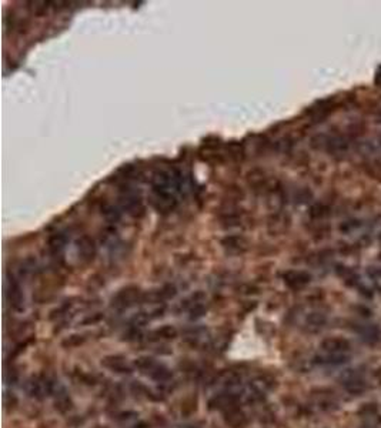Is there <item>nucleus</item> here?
I'll return each instance as SVG.
<instances>
[{"label":"nucleus","instance_id":"27","mask_svg":"<svg viewBox=\"0 0 381 428\" xmlns=\"http://www.w3.org/2000/svg\"><path fill=\"white\" fill-rule=\"evenodd\" d=\"M324 216H327V207L323 204H314L310 207V217L313 219H323Z\"/></svg>","mask_w":381,"mask_h":428},{"label":"nucleus","instance_id":"21","mask_svg":"<svg viewBox=\"0 0 381 428\" xmlns=\"http://www.w3.org/2000/svg\"><path fill=\"white\" fill-rule=\"evenodd\" d=\"M156 364H157V363L151 359V357H139V359L134 361L136 368L140 370L142 373H146V374H149L151 371V368L154 367Z\"/></svg>","mask_w":381,"mask_h":428},{"label":"nucleus","instance_id":"1","mask_svg":"<svg viewBox=\"0 0 381 428\" xmlns=\"http://www.w3.org/2000/svg\"><path fill=\"white\" fill-rule=\"evenodd\" d=\"M143 297L144 294L142 293V290L136 286H127L122 289L117 294H116L113 300H112V307L116 308V310H127V308H132L136 304H139L140 301H143Z\"/></svg>","mask_w":381,"mask_h":428},{"label":"nucleus","instance_id":"25","mask_svg":"<svg viewBox=\"0 0 381 428\" xmlns=\"http://www.w3.org/2000/svg\"><path fill=\"white\" fill-rule=\"evenodd\" d=\"M206 311H207V308L204 307L203 303H196L195 306H192L188 308V313H190L188 318L190 320H199V318H202L206 314Z\"/></svg>","mask_w":381,"mask_h":428},{"label":"nucleus","instance_id":"19","mask_svg":"<svg viewBox=\"0 0 381 428\" xmlns=\"http://www.w3.org/2000/svg\"><path fill=\"white\" fill-rule=\"evenodd\" d=\"M54 405H56V410H59L60 412H66L71 408V400L70 397L67 395L66 390L64 388H60L59 393H56V401H54Z\"/></svg>","mask_w":381,"mask_h":428},{"label":"nucleus","instance_id":"26","mask_svg":"<svg viewBox=\"0 0 381 428\" xmlns=\"http://www.w3.org/2000/svg\"><path fill=\"white\" fill-rule=\"evenodd\" d=\"M83 343H84V337L79 335V334H74V335H70V337H67L66 340L63 341L62 346L66 347V349H71V347H77V346L83 344Z\"/></svg>","mask_w":381,"mask_h":428},{"label":"nucleus","instance_id":"14","mask_svg":"<svg viewBox=\"0 0 381 428\" xmlns=\"http://www.w3.org/2000/svg\"><path fill=\"white\" fill-rule=\"evenodd\" d=\"M350 360L347 354H328L324 353L321 356L314 357V363H317L320 366H341Z\"/></svg>","mask_w":381,"mask_h":428},{"label":"nucleus","instance_id":"30","mask_svg":"<svg viewBox=\"0 0 381 428\" xmlns=\"http://www.w3.org/2000/svg\"><path fill=\"white\" fill-rule=\"evenodd\" d=\"M367 172L371 176H374L375 179H381V163L374 160V161H370L367 163Z\"/></svg>","mask_w":381,"mask_h":428},{"label":"nucleus","instance_id":"17","mask_svg":"<svg viewBox=\"0 0 381 428\" xmlns=\"http://www.w3.org/2000/svg\"><path fill=\"white\" fill-rule=\"evenodd\" d=\"M220 221H222L223 227H239L240 224H241V221H243V217H241V214H240L239 211H231L230 210V211L223 213Z\"/></svg>","mask_w":381,"mask_h":428},{"label":"nucleus","instance_id":"3","mask_svg":"<svg viewBox=\"0 0 381 428\" xmlns=\"http://www.w3.org/2000/svg\"><path fill=\"white\" fill-rule=\"evenodd\" d=\"M151 204L159 211H171L176 209L177 200L171 190H161V189H151Z\"/></svg>","mask_w":381,"mask_h":428},{"label":"nucleus","instance_id":"15","mask_svg":"<svg viewBox=\"0 0 381 428\" xmlns=\"http://www.w3.org/2000/svg\"><path fill=\"white\" fill-rule=\"evenodd\" d=\"M355 330L360 332V335H361L365 341L375 343V341L380 340V330H378L375 325H371V324H358V327H357Z\"/></svg>","mask_w":381,"mask_h":428},{"label":"nucleus","instance_id":"28","mask_svg":"<svg viewBox=\"0 0 381 428\" xmlns=\"http://www.w3.org/2000/svg\"><path fill=\"white\" fill-rule=\"evenodd\" d=\"M103 214H105V217H106L109 221H112V223H116V221H119V219H120L119 210L115 209L113 206H106V207L103 209Z\"/></svg>","mask_w":381,"mask_h":428},{"label":"nucleus","instance_id":"13","mask_svg":"<svg viewBox=\"0 0 381 428\" xmlns=\"http://www.w3.org/2000/svg\"><path fill=\"white\" fill-rule=\"evenodd\" d=\"M224 419H226V422L233 428L243 427V425H246V422H247V418H246L244 412L240 410V408H237L236 405H234V407H230L229 410H226Z\"/></svg>","mask_w":381,"mask_h":428},{"label":"nucleus","instance_id":"24","mask_svg":"<svg viewBox=\"0 0 381 428\" xmlns=\"http://www.w3.org/2000/svg\"><path fill=\"white\" fill-rule=\"evenodd\" d=\"M227 151H229V156H230L233 160H236V161H239V160H243V157H244V151H243V147L240 146V144H237V143H230L229 146H227Z\"/></svg>","mask_w":381,"mask_h":428},{"label":"nucleus","instance_id":"31","mask_svg":"<svg viewBox=\"0 0 381 428\" xmlns=\"http://www.w3.org/2000/svg\"><path fill=\"white\" fill-rule=\"evenodd\" d=\"M103 317L105 315L102 314V313H94V314L91 315H87L84 320H81V324L83 325H91V324H98L99 321H102L103 320Z\"/></svg>","mask_w":381,"mask_h":428},{"label":"nucleus","instance_id":"29","mask_svg":"<svg viewBox=\"0 0 381 428\" xmlns=\"http://www.w3.org/2000/svg\"><path fill=\"white\" fill-rule=\"evenodd\" d=\"M160 293V298H161V301H164V300H170V298H173L176 294H177V290H176V287L174 286H164L163 289L159 290Z\"/></svg>","mask_w":381,"mask_h":428},{"label":"nucleus","instance_id":"5","mask_svg":"<svg viewBox=\"0 0 381 428\" xmlns=\"http://www.w3.org/2000/svg\"><path fill=\"white\" fill-rule=\"evenodd\" d=\"M320 349L328 354H346L351 349V343L343 337H327L320 343Z\"/></svg>","mask_w":381,"mask_h":428},{"label":"nucleus","instance_id":"16","mask_svg":"<svg viewBox=\"0 0 381 428\" xmlns=\"http://www.w3.org/2000/svg\"><path fill=\"white\" fill-rule=\"evenodd\" d=\"M327 323V315L320 311H313L306 317V325L311 330H319L321 327H324Z\"/></svg>","mask_w":381,"mask_h":428},{"label":"nucleus","instance_id":"6","mask_svg":"<svg viewBox=\"0 0 381 428\" xmlns=\"http://www.w3.org/2000/svg\"><path fill=\"white\" fill-rule=\"evenodd\" d=\"M283 280L285 286H289L293 290L304 289L311 281V274L303 270H290L285 271L283 274Z\"/></svg>","mask_w":381,"mask_h":428},{"label":"nucleus","instance_id":"4","mask_svg":"<svg viewBox=\"0 0 381 428\" xmlns=\"http://www.w3.org/2000/svg\"><path fill=\"white\" fill-rule=\"evenodd\" d=\"M6 298L15 310L23 308L25 296H23V291H22L19 281L13 276H8V279H6Z\"/></svg>","mask_w":381,"mask_h":428},{"label":"nucleus","instance_id":"20","mask_svg":"<svg viewBox=\"0 0 381 428\" xmlns=\"http://www.w3.org/2000/svg\"><path fill=\"white\" fill-rule=\"evenodd\" d=\"M153 335L159 340H173L177 337V330L173 325H163L153 332Z\"/></svg>","mask_w":381,"mask_h":428},{"label":"nucleus","instance_id":"7","mask_svg":"<svg viewBox=\"0 0 381 428\" xmlns=\"http://www.w3.org/2000/svg\"><path fill=\"white\" fill-rule=\"evenodd\" d=\"M122 206H123V209L129 213V214H132L133 217H139V216H142L143 211H144V206H143V201L140 197H137L134 193L132 192H127L124 193L123 196H122Z\"/></svg>","mask_w":381,"mask_h":428},{"label":"nucleus","instance_id":"11","mask_svg":"<svg viewBox=\"0 0 381 428\" xmlns=\"http://www.w3.org/2000/svg\"><path fill=\"white\" fill-rule=\"evenodd\" d=\"M102 364L105 366L109 370L115 371V373H119V374H129L132 373V368L127 366L126 363V359L123 356H107L105 359L102 360Z\"/></svg>","mask_w":381,"mask_h":428},{"label":"nucleus","instance_id":"10","mask_svg":"<svg viewBox=\"0 0 381 428\" xmlns=\"http://www.w3.org/2000/svg\"><path fill=\"white\" fill-rule=\"evenodd\" d=\"M66 244H67V236L64 233H62V231L52 234V236L49 237V241H47L49 251H50V254L53 255L54 259H60L62 257Z\"/></svg>","mask_w":381,"mask_h":428},{"label":"nucleus","instance_id":"8","mask_svg":"<svg viewBox=\"0 0 381 428\" xmlns=\"http://www.w3.org/2000/svg\"><path fill=\"white\" fill-rule=\"evenodd\" d=\"M77 244V254L81 262L89 263L94 259L96 255V243L94 240L89 236H81L76 241Z\"/></svg>","mask_w":381,"mask_h":428},{"label":"nucleus","instance_id":"22","mask_svg":"<svg viewBox=\"0 0 381 428\" xmlns=\"http://www.w3.org/2000/svg\"><path fill=\"white\" fill-rule=\"evenodd\" d=\"M150 320H151L150 313L140 311V313H137V314H134L133 317H132L130 324H132V327H133V328H140V327H143V325H146V324L149 323Z\"/></svg>","mask_w":381,"mask_h":428},{"label":"nucleus","instance_id":"9","mask_svg":"<svg viewBox=\"0 0 381 428\" xmlns=\"http://www.w3.org/2000/svg\"><path fill=\"white\" fill-rule=\"evenodd\" d=\"M223 248L230 254H241L247 250V240L243 236H227L222 240Z\"/></svg>","mask_w":381,"mask_h":428},{"label":"nucleus","instance_id":"12","mask_svg":"<svg viewBox=\"0 0 381 428\" xmlns=\"http://www.w3.org/2000/svg\"><path fill=\"white\" fill-rule=\"evenodd\" d=\"M343 387L344 390L348 391L353 395H358V394H363L365 390H367V384L364 381L363 377L360 376H354V374H350L344 378L343 381Z\"/></svg>","mask_w":381,"mask_h":428},{"label":"nucleus","instance_id":"18","mask_svg":"<svg viewBox=\"0 0 381 428\" xmlns=\"http://www.w3.org/2000/svg\"><path fill=\"white\" fill-rule=\"evenodd\" d=\"M149 376L153 380L159 381V383H164V381H168L171 378V371L166 366H163V364H156L154 367L151 368Z\"/></svg>","mask_w":381,"mask_h":428},{"label":"nucleus","instance_id":"23","mask_svg":"<svg viewBox=\"0 0 381 428\" xmlns=\"http://www.w3.org/2000/svg\"><path fill=\"white\" fill-rule=\"evenodd\" d=\"M273 226H275L274 233H280L289 226V220L285 219V216H283V214H275L273 220H270V223H268V227L271 228Z\"/></svg>","mask_w":381,"mask_h":428},{"label":"nucleus","instance_id":"32","mask_svg":"<svg viewBox=\"0 0 381 428\" xmlns=\"http://www.w3.org/2000/svg\"><path fill=\"white\" fill-rule=\"evenodd\" d=\"M375 81H377V83H380V84H381V69L378 70V74H377V79H375Z\"/></svg>","mask_w":381,"mask_h":428},{"label":"nucleus","instance_id":"2","mask_svg":"<svg viewBox=\"0 0 381 428\" xmlns=\"http://www.w3.org/2000/svg\"><path fill=\"white\" fill-rule=\"evenodd\" d=\"M56 384L50 378L45 376H33L26 381L25 390L29 397L42 400L46 395H50L54 393Z\"/></svg>","mask_w":381,"mask_h":428},{"label":"nucleus","instance_id":"33","mask_svg":"<svg viewBox=\"0 0 381 428\" xmlns=\"http://www.w3.org/2000/svg\"><path fill=\"white\" fill-rule=\"evenodd\" d=\"M96 428H107V427H96Z\"/></svg>","mask_w":381,"mask_h":428}]
</instances>
